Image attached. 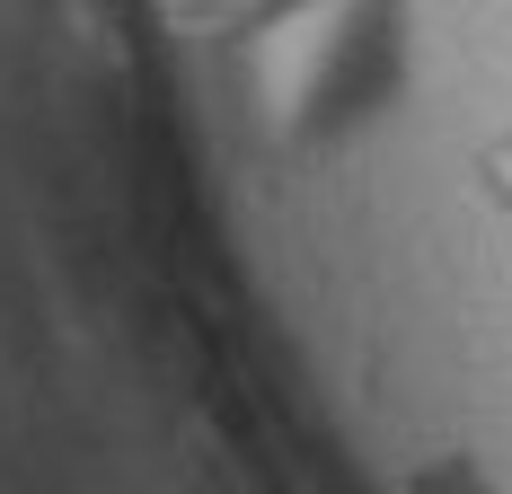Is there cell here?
I'll use <instances>...</instances> for the list:
<instances>
[{"label": "cell", "mask_w": 512, "mask_h": 494, "mask_svg": "<svg viewBox=\"0 0 512 494\" xmlns=\"http://www.w3.org/2000/svg\"><path fill=\"white\" fill-rule=\"evenodd\" d=\"M477 195L495 203V221L512 230V124H504V133H495L486 150H477Z\"/></svg>", "instance_id": "7a4b0ae2"}, {"label": "cell", "mask_w": 512, "mask_h": 494, "mask_svg": "<svg viewBox=\"0 0 512 494\" xmlns=\"http://www.w3.org/2000/svg\"><path fill=\"white\" fill-rule=\"evenodd\" d=\"M151 9L177 36H283V27L318 18L327 0H151Z\"/></svg>", "instance_id": "6da1fadb"}]
</instances>
